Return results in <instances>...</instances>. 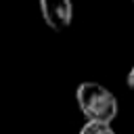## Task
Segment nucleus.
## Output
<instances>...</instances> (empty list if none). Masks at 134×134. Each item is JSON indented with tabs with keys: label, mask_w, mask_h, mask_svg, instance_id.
Returning a JSON list of instances; mask_svg holds the SVG:
<instances>
[{
	"label": "nucleus",
	"mask_w": 134,
	"mask_h": 134,
	"mask_svg": "<svg viewBox=\"0 0 134 134\" xmlns=\"http://www.w3.org/2000/svg\"><path fill=\"white\" fill-rule=\"evenodd\" d=\"M75 100L86 121L92 124L111 126V121L117 117L119 111L115 94L98 82H82L75 88Z\"/></svg>",
	"instance_id": "f257e3e1"
},
{
	"label": "nucleus",
	"mask_w": 134,
	"mask_h": 134,
	"mask_svg": "<svg viewBox=\"0 0 134 134\" xmlns=\"http://www.w3.org/2000/svg\"><path fill=\"white\" fill-rule=\"evenodd\" d=\"M126 84H128V88L134 92V65L130 67V71H128V77H126Z\"/></svg>",
	"instance_id": "20e7f679"
},
{
	"label": "nucleus",
	"mask_w": 134,
	"mask_h": 134,
	"mask_svg": "<svg viewBox=\"0 0 134 134\" xmlns=\"http://www.w3.org/2000/svg\"><path fill=\"white\" fill-rule=\"evenodd\" d=\"M132 2H134V0H132Z\"/></svg>",
	"instance_id": "39448f33"
},
{
	"label": "nucleus",
	"mask_w": 134,
	"mask_h": 134,
	"mask_svg": "<svg viewBox=\"0 0 134 134\" xmlns=\"http://www.w3.org/2000/svg\"><path fill=\"white\" fill-rule=\"evenodd\" d=\"M80 134H115V130L107 124H92V121H86L80 130Z\"/></svg>",
	"instance_id": "7ed1b4c3"
},
{
	"label": "nucleus",
	"mask_w": 134,
	"mask_h": 134,
	"mask_svg": "<svg viewBox=\"0 0 134 134\" xmlns=\"http://www.w3.org/2000/svg\"><path fill=\"white\" fill-rule=\"evenodd\" d=\"M44 23L54 31H65L73 19V2L71 0H38Z\"/></svg>",
	"instance_id": "f03ea898"
}]
</instances>
